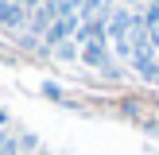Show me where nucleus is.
<instances>
[{"label": "nucleus", "instance_id": "obj_1", "mask_svg": "<svg viewBox=\"0 0 159 155\" xmlns=\"http://www.w3.org/2000/svg\"><path fill=\"white\" fill-rule=\"evenodd\" d=\"M132 23H136V12H128V8H116L109 16V39L120 58H132Z\"/></svg>", "mask_w": 159, "mask_h": 155}, {"label": "nucleus", "instance_id": "obj_2", "mask_svg": "<svg viewBox=\"0 0 159 155\" xmlns=\"http://www.w3.org/2000/svg\"><path fill=\"white\" fill-rule=\"evenodd\" d=\"M27 20H31V12L20 4V0H0V27L23 31V27H27Z\"/></svg>", "mask_w": 159, "mask_h": 155}, {"label": "nucleus", "instance_id": "obj_3", "mask_svg": "<svg viewBox=\"0 0 159 155\" xmlns=\"http://www.w3.org/2000/svg\"><path fill=\"white\" fill-rule=\"evenodd\" d=\"M82 62H89V66H97V70H109V74H113L105 43H85V46H82Z\"/></svg>", "mask_w": 159, "mask_h": 155}, {"label": "nucleus", "instance_id": "obj_4", "mask_svg": "<svg viewBox=\"0 0 159 155\" xmlns=\"http://www.w3.org/2000/svg\"><path fill=\"white\" fill-rule=\"evenodd\" d=\"M58 54H62V58H74V54H78V43H74V39H70V43H62Z\"/></svg>", "mask_w": 159, "mask_h": 155}, {"label": "nucleus", "instance_id": "obj_5", "mask_svg": "<svg viewBox=\"0 0 159 155\" xmlns=\"http://www.w3.org/2000/svg\"><path fill=\"white\" fill-rule=\"evenodd\" d=\"M20 4H23V8H27V12H35V8H39V4H43V0H20Z\"/></svg>", "mask_w": 159, "mask_h": 155}, {"label": "nucleus", "instance_id": "obj_6", "mask_svg": "<svg viewBox=\"0 0 159 155\" xmlns=\"http://www.w3.org/2000/svg\"><path fill=\"white\" fill-rule=\"evenodd\" d=\"M66 4L74 8V12H82V4H85V0H66Z\"/></svg>", "mask_w": 159, "mask_h": 155}]
</instances>
